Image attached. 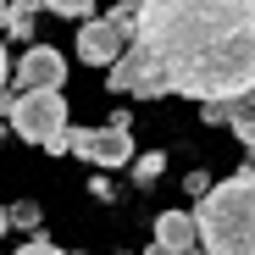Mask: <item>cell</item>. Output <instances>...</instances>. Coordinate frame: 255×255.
Returning a JSON list of instances; mask_svg holds the SVG:
<instances>
[{"label": "cell", "mask_w": 255, "mask_h": 255, "mask_svg": "<svg viewBox=\"0 0 255 255\" xmlns=\"http://www.w3.org/2000/svg\"><path fill=\"white\" fill-rule=\"evenodd\" d=\"M133 45L183 100H239L255 89V0H144Z\"/></svg>", "instance_id": "6da1fadb"}, {"label": "cell", "mask_w": 255, "mask_h": 255, "mask_svg": "<svg viewBox=\"0 0 255 255\" xmlns=\"http://www.w3.org/2000/svg\"><path fill=\"white\" fill-rule=\"evenodd\" d=\"M200 244L211 255H255V172H233L194 200Z\"/></svg>", "instance_id": "7a4b0ae2"}, {"label": "cell", "mask_w": 255, "mask_h": 255, "mask_svg": "<svg viewBox=\"0 0 255 255\" xmlns=\"http://www.w3.org/2000/svg\"><path fill=\"white\" fill-rule=\"evenodd\" d=\"M0 111H6L11 133L28 139V144H45L50 133H61L67 128V100L61 89H0Z\"/></svg>", "instance_id": "3957f363"}, {"label": "cell", "mask_w": 255, "mask_h": 255, "mask_svg": "<svg viewBox=\"0 0 255 255\" xmlns=\"http://www.w3.org/2000/svg\"><path fill=\"white\" fill-rule=\"evenodd\" d=\"M133 117L128 111H117V117H106L100 128H67V150L72 155H83L89 166H100V172H122V166H133V128H128Z\"/></svg>", "instance_id": "277c9868"}, {"label": "cell", "mask_w": 255, "mask_h": 255, "mask_svg": "<svg viewBox=\"0 0 255 255\" xmlns=\"http://www.w3.org/2000/svg\"><path fill=\"white\" fill-rule=\"evenodd\" d=\"M128 45H133V11H111V17H83L78 28V61L83 67H111Z\"/></svg>", "instance_id": "5b68a950"}, {"label": "cell", "mask_w": 255, "mask_h": 255, "mask_svg": "<svg viewBox=\"0 0 255 255\" xmlns=\"http://www.w3.org/2000/svg\"><path fill=\"white\" fill-rule=\"evenodd\" d=\"M106 72H111V78H106L111 95H133V100H166V95H172V89H166V78H161V67H155L139 45H128Z\"/></svg>", "instance_id": "8992f818"}, {"label": "cell", "mask_w": 255, "mask_h": 255, "mask_svg": "<svg viewBox=\"0 0 255 255\" xmlns=\"http://www.w3.org/2000/svg\"><path fill=\"white\" fill-rule=\"evenodd\" d=\"M17 78V89H61V78H67V56L56 45H28L22 61L11 67Z\"/></svg>", "instance_id": "52a82bcc"}, {"label": "cell", "mask_w": 255, "mask_h": 255, "mask_svg": "<svg viewBox=\"0 0 255 255\" xmlns=\"http://www.w3.org/2000/svg\"><path fill=\"white\" fill-rule=\"evenodd\" d=\"M155 250H166V255L200 250V222H194V211H161V217H155Z\"/></svg>", "instance_id": "ba28073f"}, {"label": "cell", "mask_w": 255, "mask_h": 255, "mask_svg": "<svg viewBox=\"0 0 255 255\" xmlns=\"http://www.w3.org/2000/svg\"><path fill=\"white\" fill-rule=\"evenodd\" d=\"M228 128H233V139H239V144L255 155V89L233 100V122H228Z\"/></svg>", "instance_id": "9c48e42d"}, {"label": "cell", "mask_w": 255, "mask_h": 255, "mask_svg": "<svg viewBox=\"0 0 255 255\" xmlns=\"http://www.w3.org/2000/svg\"><path fill=\"white\" fill-rule=\"evenodd\" d=\"M161 172H166V155H155V150L133 155V183H144V189H150V183H155Z\"/></svg>", "instance_id": "30bf717a"}, {"label": "cell", "mask_w": 255, "mask_h": 255, "mask_svg": "<svg viewBox=\"0 0 255 255\" xmlns=\"http://www.w3.org/2000/svg\"><path fill=\"white\" fill-rule=\"evenodd\" d=\"M6 211H11V228H22V233H39V222H45V211H39L33 200H17Z\"/></svg>", "instance_id": "8fae6325"}, {"label": "cell", "mask_w": 255, "mask_h": 255, "mask_svg": "<svg viewBox=\"0 0 255 255\" xmlns=\"http://www.w3.org/2000/svg\"><path fill=\"white\" fill-rule=\"evenodd\" d=\"M95 6H100V0H45V11H56V17H72V22L95 17Z\"/></svg>", "instance_id": "7c38bea8"}, {"label": "cell", "mask_w": 255, "mask_h": 255, "mask_svg": "<svg viewBox=\"0 0 255 255\" xmlns=\"http://www.w3.org/2000/svg\"><path fill=\"white\" fill-rule=\"evenodd\" d=\"M200 122L228 128V122H233V100H200Z\"/></svg>", "instance_id": "4fadbf2b"}, {"label": "cell", "mask_w": 255, "mask_h": 255, "mask_svg": "<svg viewBox=\"0 0 255 255\" xmlns=\"http://www.w3.org/2000/svg\"><path fill=\"white\" fill-rule=\"evenodd\" d=\"M22 255H56V239H45V233H28Z\"/></svg>", "instance_id": "5bb4252c"}, {"label": "cell", "mask_w": 255, "mask_h": 255, "mask_svg": "<svg viewBox=\"0 0 255 255\" xmlns=\"http://www.w3.org/2000/svg\"><path fill=\"white\" fill-rule=\"evenodd\" d=\"M89 194H95V200H111V194H117V183L100 172V178H89Z\"/></svg>", "instance_id": "9a60e30c"}, {"label": "cell", "mask_w": 255, "mask_h": 255, "mask_svg": "<svg viewBox=\"0 0 255 255\" xmlns=\"http://www.w3.org/2000/svg\"><path fill=\"white\" fill-rule=\"evenodd\" d=\"M183 189H189V200H200V194L211 189V178H205V172H189V178H183Z\"/></svg>", "instance_id": "2e32d148"}, {"label": "cell", "mask_w": 255, "mask_h": 255, "mask_svg": "<svg viewBox=\"0 0 255 255\" xmlns=\"http://www.w3.org/2000/svg\"><path fill=\"white\" fill-rule=\"evenodd\" d=\"M11 83V56H6V33H0V89Z\"/></svg>", "instance_id": "e0dca14e"}, {"label": "cell", "mask_w": 255, "mask_h": 255, "mask_svg": "<svg viewBox=\"0 0 255 255\" xmlns=\"http://www.w3.org/2000/svg\"><path fill=\"white\" fill-rule=\"evenodd\" d=\"M11 11H22V17H33V11H45V0H11Z\"/></svg>", "instance_id": "ac0fdd59"}, {"label": "cell", "mask_w": 255, "mask_h": 255, "mask_svg": "<svg viewBox=\"0 0 255 255\" xmlns=\"http://www.w3.org/2000/svg\"><path fill=\"white\" fill-rule=\"evenodd\" d=\"M6 22H11V0H0V33H6Z\"/></svg>", "instance_id": "d6986e66"}, {"label": "cell", "mask_w": 255, "mask_h": 255, "mask_svg": "<svg viewBox=\"0 0 255 255\" xmlns=\"http://www.w3.org/2000/svg\"><path fill=\"white\" fill-rule=\"evenodd\" d=\"M117 6H122V11H133V17H139V6H144V0H117Z\"/></svg>", "instance_id": "ffe728a7"}, {"label": "cell", "mask_w": 255, "mask_h": 255, "mask_svg": "<svg viewBox=\"0 0 255 255\" xmlns=\"http://www.w3.org/2000/svg\"><path fill=\"white\" fill-rule=\"evenodd\" d=\"M6 228H11V211H6V205H0V233H6Z\"/></svg>", "instance_id": "44dd1931"}]
</instances>
